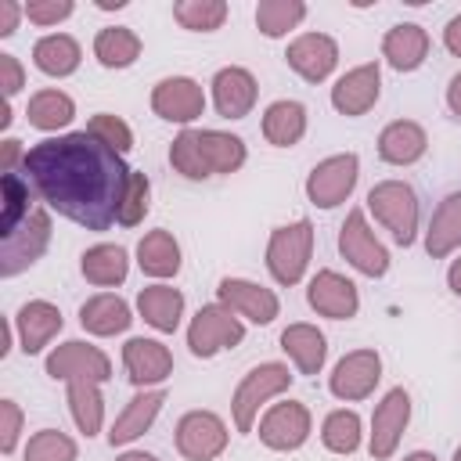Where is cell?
<instances>
[{
	"label": "cell",
	"instance_id": "1",
	"mask_svg": "<svg viewBox=\"0 0 461 461\" xmlns=\"http://www.w3.org/2000/svg\"><path fill=\"white\" fill-rule=\"evenodd\" d=\"M32 187L50 209L86 230H108L119 220L130 173L108 144L83 133L47 137L22 158Z\"/></svg>",
	"mask_w": 461,
	"mask_h": 461
},
{
	"label": "cell",
	"instance_id": "2",
	"mask_svg": "<svg viewBox=\"0 0 461 461\" xmlns=\"http://www.w3.org/2000/svg\"><path fill=\"white\" fill-rule=\"evenodd\" d=\"M169 162L187 180H202L209 173H234L245 162V144L220 130H184L169 148Z\"/></svg>",
	"mask_w": 461,
	"mask_h": 461
},
{
	"label": "cell",
	"instance_id": "3",
	"mask_svg": "<svg viewBox=\"0 0 461 461\" xmlns=\"http://www.w3.org/2000/svg\"><path fill=\"white\" fill-rule=\"evenodd\" d=\"M367 205L393 230V238L400 245H411L414 241V234H418V198H414L411 184H403V180H382V184L371 187Z\"/></svg>",
	"mask_w": 461,
	"mask_h": 461
},
{
	"label": "cell",
	"instance_id": "4",
	"mask_svg": "<svg viewBox=\"0 0 461 461\" xmlns=\"http://www.w3.org/2000/svg\"><path fill=\"white\" fill-rule=\"evenodd\" d=\"M310 249H313V227L310 220H295L288 227H277L270 234L267 245V267L274 274V281L281 285H295L310 263Z\"/></svg>",
	"mask_w": 461,
	"mask_h": 461
},
{
	"label": "cell",
	"instance_id": "5",
	"mask_svg": "<svg viewBox=\"0 0 461 461\" xmlns=\"http://www.w3.org/2000/svg\"><path fill=\"white\" fill-rule=\"evenodd\" d=\"M288 382H292V375H288L285 364H259V367H252V371L241 378V385H238V393H234V403H230V407H234V425H238V432H249L252 421H256V414H259V407H263L270 396L285 393Z\"/></svg>",
	"mask_w": 461,
	"mask_h": 461
},
{
	"label": "cell",
	"instance_id": "6",
	"mask_svg": "<svg viewBox=\"0 0 461 461\" xmlns=\"http://www.w3.org/2000/svg\"><path fill=\"white\" fill-rule=\"evenodd\" d=\"M241 339H245V328L227 306H202L187 328V346L194 357H212L227 346H238Z\"/></svg>",
	"mask_w": 461,
	"mask_h": 461
},
{
	"label": "cell",
	"instance_id": "7",
	"mask_svg": "<svg viewBox=\"0 0 461 461\" xmlns=\"http://www.w3.org/2000/svg\"><path fill=\"white\" fill-rule=\"evenodd\" d=\"M50 241V216L43 209H32L7 238H4V263H0V274L4 277H14L18 270H25L29 263H36L43 256Z\"/></svg>",
	"mask_w": 461,
	"mask_h": 461
},
{
	"label": "cell",
	"instance_id": "8",
	"mask_svg": "<svg viewBox=\"0 0 461 461\" xmlns=\"http://www.w3.org/2000/svg\"><path fill=\"white\" fill-rule=\"evenodd\" d=\"M357 166H360V162H357L353 151L331 155V158L317 162L313 173L306 176V194H310V202L321 205V209H331V205L346 202L349 191L357 187Z\"/></svg>",
	"mask_w": 461,
	"mask_h": 461
},
{
	"label": "cell",
	"instance_id": "9",
	"mask_svg": "<svg viewBox=\"0 0 461 461\" xmlns=\"http://www.w3.org/2000/svg\"><path fill=\"white\" fill-rule=\"evenodd\" d=\"M339 249H342V256H346L360 274H367V277H382V274L389 270V252H385L382 241L371 234V227H367V220H364L360 209H353V212L346 216V223H342V230H339Z\"/></svg>",
	"mask_w": 461,
	"mask_h": 461
},
{
	"label": "cell",
	"instance_id": "10",
	"mask_svg": "<svg viewBox=\"0 0 461 461\" xmlns=\"http://www.w3.org/2000/svg\"><path fill=\"white\" fill-rule=\"evenodd\" d=\"M227 447V425L212 411H191L176 425V450L191 461H212Z\"/></svg>",
	"mask_w": 461,
	"mask_h": 461
},
{
	"label": "cell",
	"instance_id": "11",
	"mask_svg": "<svg viewBox=\"0 0 461 461\" xmlns=\"http://www.w3.org/2000/svg\"><path fill=\"white\" fill-rule=\"evenodd\" d=\"M382 378V360L375 349H357V353H346L335 371H331V393L339 400H364Z\"/></svg>",
	"mask_w": 461,
	"mask_h": 461
},
{
	"label": "cell",
	"instance_id": "12",
	"mask_svg": "<svg viewBox=\"0 0 461 461\" xmlns=\"http://www.w3.org/2000/svg\"><path fill=\"white\" fill-rule=\"evenodd\" d=\"M310 436V411L295 400L274 403L259 421V439L274 450H295Z\"/></svg>",
	"mask_w": 461,
	"mask_h": 461
},
{
	"label": "cell",
	"instance_id": "13",
	"mask_svg": "<svg viewBox=\"0 0 461 461\" xmlns=\"http://www.w3.org/2000/svg\"><path fill=\"white\" fill-rule=\"evenodd\" d=\"M151 108L169 119V122H194L205 108V94L194 79L187 76H173V79H162L155 90H151Z\"/></svg>",
	"mask_w": 461,
	"mask_h": 461
},
{
	"label": "cell",
	"instance_id": "14",
	"mask_svg": "<svg viewBox=\"0 0 461 461\" xmlns=\"http://www.w3.org/2000/svg\"><path fill=\"white\" fill-rule=\"evenodd\" d=\"M407 418H411V396L407 389H389L385 400L375 407V418H371V454L375 457H389L407 429Z\"/></svg>",
	"mask_w": 461,
	"mask_h": 461
},
{
	"label": "cell",
	"instance_id": "15",
	"mask_svg": "<svg viewBox=\"0 0 461 461\" xmlns=\"http://www.w3.org/2000/svg\"><path fill=\"white\" fill-rule=\"evenodd\" d=\"M310 306L331 321H346L357 313L360 299H357V285L335 270H321L313 281H310V292H306Z\"/></svg>",
	"mask_w": 461,
	"mask_h": 461
},
{
	"label": "cell",
	"instance_id": "16",
	"mask_svg": "<svg viewBox=\"0 0 461 461\" xmlns=\"http://www.w3.org/2000/svg\"><path fill=\"white\" fill-rule=\"evenodd\" d=\"M47 375L50 378H61V382H68L76 375H97L101 382H108L112 364H108V357L97 346H86V342H76L72 339V342H61L47 357Z\"/></svg>",
	"mask_w": 461,
	"mask_h": 461
},
{
	"label": "cell",
	"instance_id": "17",
	"mask_svg": "<svg viewBox=\"0 0 461 461\" xmlns=\"http://www.w3.org/2000/svg\"><path fill=\"white\" fill-rule=\"evenodd\" d=\"M285 58H288V65H292L303 79L321 83V79L335 68V61H339V47H335V40L324 36V32H303L299 40H292V47H288Z\"/></svg>",
	"mask_w": 461,
	"mask_h": 461
},
{
	"label": "cell",
	"instance_id": "18",
	"mask_svg": "<svg viewBox=\"0 0 461 461\" xmlns=\"http://www.w3.org/2000/svg\"><path fill=\"white\" fill-rule=\"evenodd\" d=\"M212 101H216V112L223 119L249 115L252 104H256V79H252V72L249 68H238V65L220 68L212 76Z\"/></svg>",
	"mask_w": 461,
	"mask_h": 461
},
{
	"label": "cell",
	"instance_id": "19",
	"mask_svg": "<svg viewBox=\"0 0 461 461\" xmlns=\"http://www.w3.org/2000/svg\"><path fill=\"white\" fill-rule=\"evenodd\" d=\"M220 299L227 310L256 321V324H270L277 317V295L270 288H259L252 281H241V277H223L220 281Z\"/></svg>",
	"mask_w": 461,
	"mask_h": 461
},
{
	"label": "cell",
	"instance_id": "20",
	"mask_svg": "<svg viewBox=\"0 0 461 461\" xmlns=\"http://www.w3.org/2000/svg\"><path fill=\"white\" fill-rule=\"evenodd\" d=\"M122 364L133 378V385H155V382H166L169 371H173V357L162 342L155 339H130L122 346Z\"/></svg>",
	"mask_w": 461,
	"mask_h": 461
},
{
	"label": "cell",
	"instance_id": "21",
	"mask_svg": "<svg viewBox=\"0 0 461 461\" xmlns=\"http://www.w3.org/2000/svg\"><path fill=\"white\" fill-rule=\"evenodd\" d=\"M378 101V65H357L353 72H346L335 86H331V104L342 115H364L371 104Z\"/></svg>",
	"mask_w": 461,
	"mask_h": 461
},
{
	"label": "cell",
	"instance_id": "22",
	"mask_svg": "<svg viewBox=\"0 0 461 461\" xmlns=\"http://www.w3.org/2000/svg\"><path fill=\"white\" fill-rule=\"evenodd\" d=\"M14 328H18V339H22V349L25 353H40L58 331H61V310L47 299H32L18 310L14 317Z\"/></svg>",
	"mask_w": 461,
	"mask_h": 461
},
{
	"label": "cell",
	"instance_id": "23",
	"mask_svg": "<svg viewBox=\"0 0 461 461\" xmlns=\"http://www.w3.org/2000/svg\"><path fill=\"white\" fill-rule=\"evenodd\" d=\"M382 54H385V61H389L393 68L411 72V68H418V65L425 61V54H429V32H425L421 25H414V22L393 25V29L385 32V40H382Z\"/></svg>",
	"mask_w": 461,
	"mask_h": 461
},
{
	"label": "cell",
	"instance_id": "24",
	"mask_svg": "<svg viewBox=\"0 0 461 461\" xmlns=\"http://www.w3.org/2000/svg\"><path fill=\"white\" fill-rule=\"evenodd\" d=\"M425 130L418 126V122H411V119H396V122H389L385 130H382V137H378V155L385 158V162H393V166H411V162H418L421 155H425Z\"/></svg>",
	"mask_w": 461,
	"mask_h": 461
},
{
	"label": "cell",
	"instance_id": "25",
	"mask_svg": "<svg viewBox=\"0 0 461 461\" xmlns=\"http://www.w3.org/2000/svg\"><path fill=\"white\" fill-rule=\"evenodd\" d=\"M166 403V393L162 389H151V393H137L130 403H126V411L115 418V425H112V432H108V439H112V447H122V443H130V439H137L151 421H155V414H158V407Z\"/></svg>",
	"mask_w": 461,
	"mask_h": 461
},
{
	"label": "cell",
	"instance_id": "26",
	"mask_svg": "<svg viewBox=\"0 0 461 461\" xmlns=\"http://www.w3.org/2000/svg\"><path fill=\"white\" fill-rule=\"evenodd\" d=\"M101 403L104 400H101V378L97 375L68 378V407H72V418H76L79 432H86V436L101 432V414H104Z\"/></svg>",
	"mask_w": 461,
	"mask_h": 461
},
{
	"label": "cell",
	"instance_id": "27",
	"mask_svg": "<svg viewBox=\"0 0 461 461\" xmlns=\"http://www.w3.org/2000/svg\"><path fill=\"white\" fill-rule=\"evenodd\" d=\"M79 321L94 335H115V331H126L133 317H130V306L119 295L101 292V295H94V299H86L79 306Z\"/></svg>",
	"mask_w": 461,
	"mask_h": 461
},
{
	"label": "cell",
	"instance_id": "28",
	"mask_svg": "<svg viewBox=\"0 0 461 461\" xmlns=\"http://www.w3.org/2000/svg\"><path fill=\"white\" fill-rule=\"evenodd\" d=\"M281 346H285V353L295 360V367L303 375H317L321 364H324V353H328L324 335L313 324H288L281 331Z\"/></svg>",
	"mask_w": 461,
	"mask_h": 461
},
{
	"label": "cell",
	"instance_id": "29",
	"mask_svg": "<svg viewBox=\"0 0 461 461\" xmlns=\"http://www.w3.org/2000/svg\"><path fill=\"white\" fill-rule=\"evenodd\" d=\"M137 310L151 328L173 331L180 324V313H184V295L176 288H169V285H151V288H144L137 295Z\"/></svg>",
	"mask_w": 461,
	"mask_h": 461
},
{
	"label": "cell",
	"instance_id": "30",
	"mask_svg": "<svg viewBox=\"0 0 461 461\" xmlns=\"http://www.w3.org/2000/svg\"><path fill=\"white\" fill-rule=\"evenodd\" d=\"M306 133V108L299 101H274L263 115V137L277 148H292Z\"/></svg>",
	"mask_w": 461,
	"mask_h": 461
},
{
	"label": "cell",
	"instance_id": "31",
	"mask_svg": "<svg viewBox=\"0 0 461 461\" xmlns=\"http://www.w3.org/2000/svg\"><path fill=\"white\" fill-rule=\"evenodd\" d=\"M137 263L151 277H169L180 270V245L169 230H151L137 245Z\"/></svg>",
	"mask_w": 461,
	"mask_h": 461
},
{
	"label": "cell",
	"instance_id": "32",
	"mask_svg": "<svg viewBox=\"0 0 461 461\" xmlns=\"http://www.w3.org/2000/svg\"><path fill=\"white\" fill-rule=\"evenodd\" d=\"M461 245V191L457 194H447L429 223V238H425V249L429 256H447Z\"/></svg>",
	"mask_w": 461,
	"mask_h": 461
},
{
	"label": "cell",
	"instance_id": "33",
	"mask_svg": "<svg viewBox=\"0 0 461 461\" xmlns=\"http://www.w3.org/2000/svg\"><path fill=\"white\" fill-rule=\"evenodd\" d=\"M32 61H36V68L47 72V76H68V72H76V65H79V43H76L72 36H65V32H50V36L36 40Z\"/></svg>",
	"mask_w": 461,
	"mask_h": 461
},
{
	"label": "cell",
	"instance_id": "34",
	"mask_svg": "<svg viewBox=\"0 0 461 461\" xmlns=\"http://www.w3.org/2000/svg\"><path fill=\"white\" fill-rule=\"evenodd\" d=\"M94 54H97V61H101L104 68H126V65L137 61L140 40H137V32L126 29V25H108V29L97 32Z\"/></svg>",
	"mask_w": 461,
	"mask_h": 461
},
{
	"label": "cell",
	"instance_id": "35",
	"mask_svg": "<svg viewBox=\"0 0 461 461\" xmlns=\"http://www.w3.org/2000/svg\"><path fill=\"white\" fill-rule=\"evenodd\" d=\"M126 270H130L126 249H119V245H94L83 252V277L90 285H101V288L119 285L126 277Z\"/></svg>",
	"mask_w": 461,
	"mask_h": 461
},
{
	"label": "cell",
	"instance_id": "36",
	"mask_svg": "<svg viewBox=\"0 0 461 461\" xmlns=\"http://www.w3.org/2000/svg\"><path fill=\"white\" fill-rule=\"evenodd\" d=\"M25 115H29V122H32L36 130H58V126L72 122L76 104H72V97L61 94V90H40V94H32Z\"/></svg>",
	"mask_w": 461,
	"mask_h": 461
},
{
	"label": "cell",
	"instance_id": "37",
	"mask_svg": "<svg viewBox=\"0 0 461 461\" xmlns=\"http://www.w3.org/2000/svg\"><path fill=\"white\" fill-rule=\"evenodd\" d=\"M303 18H306V4H299V0H263L256 7V25L267 36H285Z\"/></svg>",
	"mask_w": 461,
	"mask_h": 461
},
{
	"label": "cell",
	"instance_id": "38",
	"mask_svg": "<svg viewBox=\"0 0 461 461\" xmlns=\"http://www.w3.org/2000/svg\"><path fill=\"white\" fill-rule=\"evenodd\" d=\"M173 18H176L184 29L212 32V29L223 25L227 4H223V0H180V4H173Z\"/></svg>",
	"mask_w": 461,
	"mask_h": 461
},
{
	"label": "cell",
	"instance_id": "39",
	"mask_svg": "<svg viewBox=\"0 0 461 461\" xmlns=\"http://www.w3.org/2000/svg\"><path fill=\"white\" fill-rule=\"evenodd\" d=\"M321 439L328 450L335 454H353L360 447V418L353 411H331L324 418V429H321Z\"/></svg>",
	"mask_w": 461,
	"mask_h": 461
},
{
	"label": "cell",
	"instance_id": "40",
	"mask_svg": "<svg viewBox=\"0 0 461 461\" xmlns=\"http://www.w3.org/2000/svg\"><path fill=\"white\" fill-rule=\"evenodd\" d=\"M25 461H76V443L58 429H43L29 439Z\"/></svg>",
	"mask_w": 461,
	"mask_h": 461
},
{
	"label": "cell",
	"instance_id": "41",
	"mask_svg": "<svg viewBox=\"0 0 461 461\" xmlns=\"http://www.w3.org/2000/svg\"><path fill=\"white\" fill-rule=\"evenodd\" d=\"M29 187L22 184L18 173H4V223H0V234L7 238L25 216H29Z\"/></svg>",
	"mask_w": 461,
	"mask_h": 461
},
{
	"label": "cell",
	"instance_id": "42",
	"mask_svg": "<svg viewBox=\"0 0 461 461\" xmlns=\"http://www.w3.org/2000/svg\"><path fill=\"white\" fill-rule=\"evenodd\" d=\"M148 202H151V180L144 173H130V184H126V194H122V209H119V223L133 227L144 220L148 212Z\"/></svg>",
	"mask_w": 461,
	"mask_h": 461
},
{
	"label": "cell",
	"instance_id": "43",
	"mask_svg": "<svg viewBox=\"0 0 461 461\" xmlns=\"http://www.w3.org/2000/svg\"><path fill=\"white\" fill-rule=\"evenodd\" d=\"M86 133H90V137H97L101 144H108L112 151H126V148L133 144V133H130V126H126L119 115H108V112H97V115L90 119Z\"/></svg>",
	"mask_w": 461,
	"mask_h": 461
},
{
	"label": "cell",
	"instance_id": "44",
	"mask_svg": "<svg viewBox=\"0 0 461 461\" xmlns=\"http://www.w3.org/2000/svg\"><path fill=\"white\" fill-rule=\"evenodd\" d=\"M22 11L36 25H54V22H61V18L72 14V0H29Z\"/></svg>",
	"mask_w": 461,
	"mask_h": 461
},
{
	"label": "cell",
	"instance_id": "45",
	"mask_svg": "<svg viewBox=\"0 0 461 461\" xmlns=\"http://www.w3.org/2000/svg\"><path fill=\"white\" fill-rule=\"evenodd\" d=\"M0 418H4V425H0V447H4V454H11L14 450V443H18V432H22V411H18V403L14 400H0Z\"/></svg>",
	"mask_w": 461,
	"mask_h": 461
},
{
	"label": "cell",
	"instance_id": "46",
	"mask_svg": "<svg viewBox=\"0 0 461 461\" xmlns=\"http://www.w3.org/2000/svg\"><path fill=\"white\" fill-rule=\"evenodd\" d=\"M0 86H4V97H11L22 86V65L14 61V54H0Z\"/></svg>",
	"mask_w": 461,
	"mask_h": 461
},
{
	"label": "cell",
	"instance_id": "47",
	"mask_svg": "<svg viewBox=\"0 0 461 461\" xmlns=\"http://www.w3.org/2000/svg\"><path fill=\"white\" fill-rule=\"evenodd\" d=\"M18 14H25L14 0H0V36H11L18 25Z\"/></svg>",
	"mask_w": 461,
	"mask_h": 461
},
{
	"label": "cell",
	"instance_id": "48",
	"mask_svg": "<svg viewBox=\"0 0 461 461\" xmlns=\"http://www.w3.org/2000/svg\"><path fill=\"white\" fill-rule=\"evenodd\" d=\"M443 43H447L450 54L461 58V14H454V18L447 22V29H443Z\"/></svg>",
	"mask_w": 461,
	"mask_h": 461
},
{
	"label": "cell",
	"instance_id": "49",
	"mask_svg": "<svg viewBox=\"0 0 461 461\" xmlns=\"http://www.w3.org/2000/svg\"><path fill=\"white\" fill-rule=\"evenodd\" d=\"M447 104H450V112L461 119V72L450 79V86H447Z\"/></svg>",
	"mask_w": 461,
	"mask_h": 461
},
{
	"label": "cell",
	"instance_id": "50",
	"mask_svg": "<svg viewBox=\"0 0 461 461\" xmlns=\"http://www.w3.org/2000/svg\"><path fill=\"white\" fill-rule=\"evenodd\" d=\"M14 158H18V140H4V173H14Z\"/></svg>",
	"mask_w": 461,
	"mask_h": 461
},
{
	"label": "cell",
	"instance_id": "51",
	"mask_svg": "<svg viewBox=\"0 0 461 461\" xmlns=\"http://www.w3.org/2000/svg\"><path fill=\"white\" fill-rule=\"evenodd\" d=\"M447 281H450V288L461 295V259H454V263H450V274H447Z\"/></svg>",
	"mask_w": 461,
	"mask_h": 461
},
{
	"label": "cell",
	"instance_id": "52",
	"mask_svg": "<svg viewBox=\"0 0 461 461\" xmlns=\"http://www.w3.org/2000/svg\"><path fill=\"white\" fill-rule=\"evenodd\" d=\"M115 461H158L155 454H144V450H126V454H119Z\"/></svg>",
	"mask_w": 461,
	"mask_h": 461
},
{
	"label": "cell",
	"instance_id": "53",
	"mask_svg": "<svg viewBox=\"0 0 461 461\" xmlns=\"http://www.w3.org/2000/svg\"><path fill=\"white\" fill-rule=\"evenodd\" d=\"M403 461H436V457H432V454H425V450H414V454H411V457H403Z\"/></svg>",
	"mask_w": 461,
	"mask_h": 461
},
{
	"label": "cell",
	"instance_id": "54",
	"mask_svg": "<svg viewBox=\"0 0 461 461\" xmlns=\"http://www.w3.org/2000/svg\"><path fill=\"white\" fill-rule=\"evenodd\" d=\"M454 461H461V447H457V450H454Z\"/></svg>",
	"mask_w": 461,
	"mask_h": 461
}]
</instances>
